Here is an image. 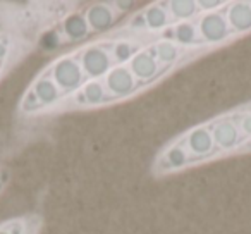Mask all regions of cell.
I'll return each mask as SVG.
<instances>
[{"label":"cell","instance_id":"6da1fadb","mask_svg":"<svg viewBox=\"0 0 251 234\" xmlns=\"http://www.w3.org/2000/svg\"><path fill=\"white\" fill-rule=\"evenodd\" d=\"M52 79L55 81V84L62 93H71V91H76L79 86H83L86 76L83 73L81 62L76 57H62L53 64Z\"/></svg>","mask_w":251,"mask_h":234},{"label":"cell","instance_id":"7a4b0ae2","mask_svg":"<svg viewBox=\"0 0 251 234\" xmlns=\"http://www.w3.org/2000/svg\"><path fill=\"white\" fill-rule=\"evenodd\" d=\"M81 67L83 73L90 79H98L101 76H107L108 71L112 69V53L108 52L105 47L101 45H91L88 49H84V52L81 53Z\"/></svg>","mask_w":251,"mask_h":234},{"label":"cell","instance_id":"3957f363","mask_svg":"<svg viewBox=\"0 0 251 234\" xmlns=\"http://www.w3.org/2000/svg\"><path fill=\"white\" fill-rule=\"evenodd\" d=\"M196 25H198L200 38L205 43H220L232 35L226 16L219 11L201 16Z\"/></svg>","mask_w":251,"mask_h":234},{"label":"cell","instance_id":"277c9868","mask_svg":"<svg viewBox=\"0 0 251 234\" xmlns=\"http://www.w3.org/2000/svg\"><path fill=\"white\" fill-rule=\"evenodd\" d=\"M105 86L112 97L122 98L136 90L138 81L127 66H115L105 76Z\"/></svg>","mask_w":251,"mask_h":234},{"label":"cell","instance_id":"5b68a950","mask_svg":"<svg viewBox=\"0 0 251 234\" xmlns=\"http://www.w3.org/2000/svg\"><path fill=\"white\" fill-rule=\"evenodd\" d=\"M83 14L91 31H105L115 21V9L110 4H93Z\"/></svg>","mask_w":251,"mask_h":234},{"label":"cell","instance_id":"8992f818","mask_svg":"<svg viewBox=\"0 0 251 234\" xmlns=\"http://www.w3.org/2000/svg\"><path fill=\"white\" fill-rule=\"evenodd\" d=\"M129 69L140 81H148L158 74L157 57L150 50H141L129 60Z\"/></svg>","mask_w":251,"mask_h":234},{"label":"cell","instance_id":"52a82bcc","mask_svg":"<svg viewBox=\"0 0 251 234\" xmlns=\"http://www.w3.org/2000/svg\"><path fill=\"white\" fill-rule=\"evenodd\" d=\"M226 19L232 33H246L251 29V2H234L227 7Z\"/></svg>","mask_w":251,"mask_h":234},{"label":"cell","instance_id":"ba28073f","mask_svg":"<svg viewBox=\"0 0 251 234\" xmlns=\"http://www.w3.org/2000/svg\"><path fill=\"white\" fill-rule=\"evenodd\" d=\"M213 141L222 150H230L241 143V133L236 123L230 119H222L212 128Z\"/></svg>","mask_w":251,"mask_h":234},{"label":"cell","instance_id":"9c48e42d","mask_svg":"<svg viewBox=\"0 0 251 234\" xmlns=\"http://www.w3.org/2000/svg\"><path fill=\"white\" fill-rule=\"evenodd\" d=\"M186 145H188L189 152L198 155V157H206V155H210L213 152V148H215L212 130L205 126L195 128V130L186 136Z\"/></svg>","mask_w":251,"mask_h":234},{"label":"cell","instance_id":"30bf717a","mask_svg":"<svg viewBox=\"0 0 251 234\" xmlns=\"http://www.w3.org/2000/svg\"><path fill=\"white\" fill-rule=\"evenodd\" d=\"M33 95L38 100V105H52L60 98L62 91L55 84V81L49 76H42L33 84Z\"/></svg>","mask_w":251,"mask_h":234},{"label":"cell","instance_id":"8fae6325","mask_svg":"<svg viewBox=\"0 0 251 234\" xmlns=\"http://www.w3.org/2000/svg\"><path fill=\"white\" fill-rule=\"evenodd\" d=\"M62 31L71 42H79V40L86 38L90 35V26L86 23L83 12H74V14L67 16L62 23Z\"/></svg>","mask_w":251,"mask_h":234},{"label":"cell","instance_id":"7c38bea8","mask_svg":"<svg viewBox=\"0 0 251 234\" xmlns=\"http://www.w3.org/2000/svg\"><path fill=\"white\" fill-rule=\"evenodd\" d=\"M171 38L174 40L176 45H195L200 40V31H198V25L193 21H182V23H176L172 26V33Z\"/></svg>","mask_w":251,"mask_h":234},{"label":"cell","instance_id":"4fadbf2b","mask_svg":"<svg viewBox=\"0 0 251 234\" xmlns=\"http://www.w3.org/2000/svg\"><path fill=\"white\" fill-rule=\"evenodd\" d=\"M143 18H145V26L151 31H157V29H162L165 26H169L172 23L171 16H169L167 9L164 7V4H153L148 9L143 11Z\"/></svg>","mask_w":251,"mask_h":234},{"label":"cell","instance_id":"5bb4252c","mask_svg":"<svg viewBox=\"0 0 251 234\" xmlns=\"http://www.w3.org/2000/svg\"><path fill=\"white\" fill-rule=\"evenodd\" d=\"M167 9L172 21H191L193 16L198 14V5L196 2H188V0H174V2H162Z\"/></svg>","mask_w":251,"mask_h":234},{"label":"cell","instance_id":"9a60e30c","mask_svg":"<svg viewBox=\"0 0 251 234\" xmlns=\"http://www.w3.org/2000/svg\"><path fill=\"white\" fill-rule=\"evenodd\" d=\"M107 90L105 86L100 83L98 79H90L86 84H83V90H81V102L88 105H98V104H103L107 100L105 97Z\"/></svg>","mask_w":251,"mask_h":234},{"label":"cell","instance_id":"2e32d148","mask_svg":"<svg viewBox=\"0 0 251 234\" xmlns=\"http://www.w3.org/2000/svg\"><path fill=\"white\" fill-rule=\"evenodd\" d=\"M188 160H189V157H188L186 148L176 145V147H171L167 152H165L160 162H162V169H179V167H182Z\"/></svg>","mask_w":251,"mask_h":234},{"label":"cell","instance_id":"e0dca14e","mask_svg":"<svg viewBox=\"0 0 251 234\" xmlns=\"http://www.w3.org/2000/svg\"><path fill=\"white\" fill-rule=\"evenodd\" d=\"M153 55H157V62H174L179 57V47L174 42H160L153 47Z\"/></svg>","mask_w":251,"mask_h":234},{"label":"cell","instance_id":"ac0fdd59","mask_svg":"<svg viewBox=\"0 0 251 234\" xmlns=\"http://www.w3.org/2000/svg\"><path fill=\"white\" fill-rule=\"evenodd\" d=\"M136 49H134L131 43H126V42H119L114 45V50H112V59L115 62H126V60H131L134 55H136Z\"/></svg>","mask_w":251,"mask_h":234},{"label":"cell","instance_id":"d6986e66","mask_svg":"<svg viewBox=\"0 0 251 234\" xmlns=\"http://www.w3.org/2000/svg\"><path fill=\"white\" fill-rule=\"evenodd\" d=\"M196 5H198V11H203V12H217V7H222V5H226L224 2H196Z\"/></svg>","mask_w":251,"mask_h":234},{"label":"cell","instance_id":"ffe728a7","mask_svg":"<svg viewBox=\"0 0 251 234\" xmlns=\"http://www.w3.org/2000/svg\"><path fill=\"white\" fill-rule=\"evenodd\" d=\"M241 130H243L244 136H251V112L243 115V119H241Z\"/></svg>","mask_w":251,"mask_h":234},{"label":"cell","instance_id":"44dd1931","mask_svg":"<svg viewBox=\"0 0 251 234\" xmlns=\"http://www.w3.org/2000/svg\"><path fill=\"white\" fill-rule=\"evenodd\" d=\"M7 53H9V45H7V42L5 40H0V62L7 57Z\"/></svg>","mask_w":251,"mask_h":234},{"label":"cell","instance_id":"7402d4cb","mask_svg":"<svg viewBox=\"0 0 251 234\" xmlns=\"http://www.w3.org/2000/svg\"><path fill=\"white\" fill-rule=\"evenodd\" d=\"M131 5H133L131 2H114V4H112V7H119L117 11L124 12V11H127V7H131Z\"/></svg>","mask_w":251,"mask_h":234},{"label":"cell","instance_id":"603a6c76","mask_svg":"<svg viewBox=\"0 0 251 234\" xmlns=\"http://www.w3.org/2000/svg\"><path fill=\"white\" fill-rule=\"evenodd\" d=\"M0 234H12L11 231H7V229H0Z\"/></svg>","mask_w":251,"mask_h":234},{"label":"cell","instance_id":"cb8c5ba5","mask_svg":"<svg viewBox=\"0 0 251 234\" xmlns=\"http://www.w3.org/2000/svg\"><path fill=\"white\" fill-rule=\"evenodd\" d=\"M2 188H4V181H2V176H0V191H2Z\"/></svg>","mask_w":251,"mask_h":234}]
</instances>
